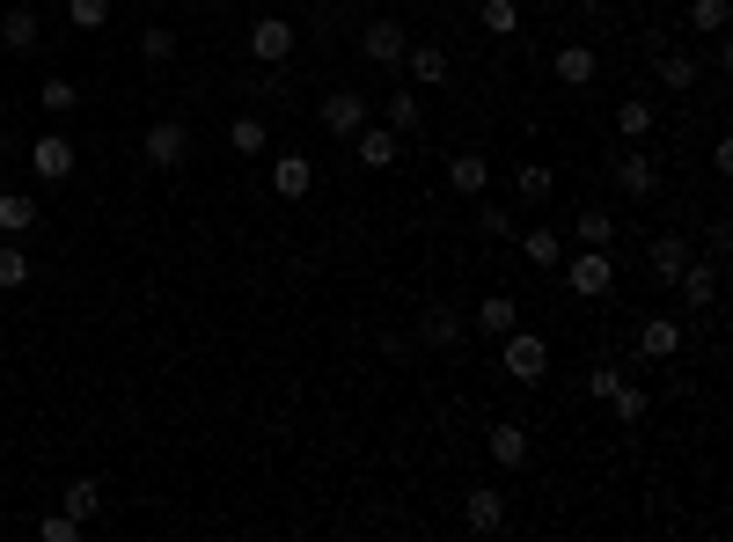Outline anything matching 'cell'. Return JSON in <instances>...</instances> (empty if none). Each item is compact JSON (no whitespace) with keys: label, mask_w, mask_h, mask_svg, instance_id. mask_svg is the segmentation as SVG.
Here are the masks:
<instances>
[{"label":"cell","mask_w":733,"mask_h":542,"mask_svg":"<svg viewBox=\"0 0 733 542\" xmlns=\"http://www.w3.org/2000/svg\"><path fill=\"white\" fill-rule=\"evenodd\" d=\"M491 462H499V470H521L528 462V425H491Z\"/></svg>","instance_id":"603a6c76"},{"label":"cell","mask_w":733,"mask_h":542,"mask_svg":"<svg viewBox=\"0 0 733 542\" xmlns=\"http://www.w3.org/2000/svg\"><path fill=\"white\" fill-rule=\"evenodd\" d=\"M309 184H315L309 155H280V161H272V191H280V198H309Z\"/></svg>","instance_id":"e0dca14e"},{"label":"cell","mask_w":733,"mask_h":542,"mask_svg":"<svg viewBox=\"0 0 733 542\" xmlns=\"http://www.w3.org/2000/svg\"><path fill=\"white\" fill-rule=\"evenodd\" d=\"M67 22H74V30H104V22H110V0H67Z\"/></svg>","instance_id":"e575fe53"},{"label":"cell","mask_w":733,"mask_h":542,"mask_svg":"<svg viewBox=\"0 0 733 542\" xmlns=\"http://www.w3.org/2000/svg\"><path fill=\"white\" fill-rule=\"evenodd\" d=\"M675 294H682V308H712L719 300V257H690L675 272Z\"/></svg>","instance_id":"ba28073f"},{"label":"cell","mask_w":733,"mask_h":542,"mask_svg":"<svg viewBox=\"0 0 733 542\" xmlns=\"http://www.w3.org/2000/svg\"><path fill=\"white\" fill-rule=\"evenodd\" d=\"M646 8H667V0H646Z\"/></svg>","instance_id":"b9f144b4"},{"label":"cell","mask_w":733,"mask_h":542,"mask_svg":"<svg viewBox=\"0 0 733 542\" xmlns=\"http://www.w3.org/2000/svg\"><path fill=\"white\" fill-rule=\"evenodd\" d=\"M499 367H507L521 388H536L543 374H550V345H543L536 331H521V323H514V331L499 337Z\"/></svg>","instance_id":"6da1fadb"},{"label":"cell","mask_w":733,"mask_h":542,"mask_svg":"<svg viewBox=\"0 0 733 542\" xmlns=\"http://www.w3.org/2000/svg\"><path fill=\"white\" fill-rule=\"evenodd\" d=\"M403 73H411L419 88L448 81V52H440V45H403Z\"/></svg>","instance_id":"ffe728a7"},{"label":"cell","mask_w":733,"mask_h":542,"mask_svg":"<svg viewBox=\"0 0 733 542\" xmlns=\"http://www.w3.org/2000/svg\"><path fill=\"white\" fill-rule=\"evenodd\" d=\"M227 147H235V155H264V147H272V132H264V118H257V110H250V118H235V125H227Z\"/></svg>","instance_id":"83f0119b"},{"label":"cell","mask_w":733,"mask_h":542,"mask_svg":"<svg viewBox=\"0 0 733 542\" xmlns=\"http://www.w3.org/2000/svg\"><path fill=\"white\" fill-rule=\"evenodd\" d=\"M16 286H30V249L8 235V243H0V294H16Z\"/></svg>","instance_id":"f546056e"},{"label":"cell","mask_w":733,"mask_h":542,"mask_svg":"<svg viewBox=\"0 0 733 542\" xmlns=\"http://www.w3.org/2000/svg\"><path fill=\"white\" fill-rule=\"evenodd\" d=\"M682 264H690V243H682V235H653V249H646V272H653V279L675 286Z\"/></svg>","instance_id":"2e32d148"},{"label":"cell","mask_w":733,"mask_h":542,"mask_svg":"<svg viewBox=\"0 0 733 542\" xmlns=\"http://www.w3.org/2000/svg\"><path fill=\"white\" fill-rule=\"evenodd\" d=\"M653 73H661L667 96H690V88L704 81V59L697 52H653Z\"/></svg>","instance_id":"7c38bea8"},{"label":"cell","mask_w":733,"mask_h":542,"mask_svg":"<svg viewBox=\"0 0 733 542\" xmlns=\"http://www.w3.org/2000/svg\"><path fill=\"white\" fill-rule=\"evenodd\" d=\"M514 191H521L528 206H543V198H550V169H543V161H521V169H514Z\"/></svg>","instance_id":"d6a6232c"},{"label":"cell","mask_w":733,"mask_h":542,"mask_svg":"<svg viewBox=\"0 0 733 542\" xmlns=\"http://www.w3.org/2000/svg\"><path fill=\"white\" fill-rule=\"evenodd\" d=\"M690 30L719 37V30H726V0H690Z\"/></svg>","instance_id":"836d02e7"},{"label":"cell","mask_w":733,"mask_h":542,"mask_svg":"<svg viewBox=\"0 0 733 542\" xmlns=\"http://www.w3.org/2000/svg\"><path fill=\"white\" fill-rule=\"evenodd\" d=\"M294 45H301L294 22H280V16L250 22V59H257V67H286V59H294Z\"/></svg>","instance_id":"3957f363"},{"label":"cell","mask_w":733,"mask_h":542,"mask_svg":"<svg viewBox=\"0 0 733 542\" xmlns=\"http://www.w3.org/2000/svg\"><path fill=\"white\" fill-rule=\"evenodd\" d=\"M140 59H147V67H169V59H176V30H169V22L140 30Z\"/></svg>","instance_id":"4dcf8cb0"},{"label":"cell","mask_w":733,"mask_h":542,"mask_svg":"<svg viewBox=\"0 0 733 542\" xmlns=\"http://www.w3.org/2000/svg\"><path fill=\"white\" fill-rule=\"evenodd\" d=\"M616 191H624V198H631V206H646V198H653V191H661V161H653V155H646V147H631V155H624V161H616Z\"/></svg>","instance_id":"277c9868"},{"label":"cell","mask_w":733,"mask_h":542,"mask_svg":"<svg viewBox=\"0 0 733 542\" xmlns=\"http://www.w3.org/2000/svg\"><path fill=\"white\" fill-rule=\"evenodd\" d=\"M550 67H558V81H573V88H594V67H602V59H594V45H565V52L550 59Z\"/></svg>","instance_id":"d4e9b609"},{"label":"cell","mask_w":733,"mask_h":542,"mask_svg":"<svg viewBox=\"0 0 733 542\" xmlns=\"http://www.w3.org/2000/svg\"><path fill=\"white\" fill-rule=\"evenodd\" d=\"M616 418H624V425H638V418H646V388H638V382H616Z\"/></svg>","instance_id":"d590c367"},{"label":"cell","mask_w":733,"mask_h":542,"mask_svg":"<svg viewBox=\"0 0 733 542\" xmlns=\"http://www.w3.org/2000/svg\"><path fill=\"white\" fill-rule=\"evenodd\" d=\"M37 96H45V110H59V118L81 104V88H74V81H37Z\"/></svg>","instance_id":"8d00e7d4"},{"label":"cell","mask_w":733,"mask_h":542,"mask_svg":"<svg viewBox=\"0 0 733 542\" xmlns=\"http://www.w3.org/2000/svg\"><path fill=\"white\" fill-rule=\"evenodd\" d=\"M573 243H579V249H609V243H616V213H609V206H587V213L573 220Z\"/></svg>","instance_id":"7402d4cb"},{"label":"cell","mask_w":733,"mask_h":542,"mask_svg":"<svg viewBox=\"0 0 733 542\" xmlns=\"http://www.w3.org/2000/svg\"><path fill=\"white\" fill-rule=\"evenodd\" d=\"M653 125L661 118H653L646 96H624V104H616V132H624V140H653Z\"/></svg>","instance_id":"484cf974"},{"label":"cell","mask_w":733,"mask_h":542,"mask_svg":"<svg viewBox=\"0 0 733 542\" xmlns=\"http://www.w3.org/2000/svg\"><path fill=\"white\" fill-rule=\"evenodd\" d=\"M184 147H192V132H184V118H162V125H147L140 155H147V169H176V161H184Z\"/></svg>","instance_id":"52a82bcc"},{"label":"cell","mask_w":733,"mask_h":542,"mask_svg":"<svg viewBox=\"0 0 733 542\" xmlns=\"http://www.w3.org/2000/svg\"><path fill=\"white\" fill-rule=\"evenodd\" d=\"M477 22H485L491 37H514V30H521V8H514V0H485V8H477Z\"/></svg>","instance_id":"1f68e13d"},{"label":"cell","mask_w":733,"mask_h":542,"mask_svg":"<svg viewBox=\"0 0 733 542\" xmlns=\"http://www.w3.org/2000/svg\"><path fill=\"white\" fill-rule=\"evenodd\" d=\"M74 161H81V155H74V140H67V132H45V140H30V169L45 176V184H67V176H74Z\"/></svg>","instance_id":"9c48e42d"},{"label":"cell","mask_w":733,"mask_h":542,"mask_svg":"<svg viewBox=\"0 0 733 542\" xmlns=\"http://www.w3.org/2000/svg\"><path fill=\"white\" fill-rule=\"evenodd\" d=\"M543 8H565V0H543Z\"/></svg>","instance_id":"60d3db41"},{"label":"cell","mask_w":733,"mask_h":542,"mask_svg":"<svg viewBox=\"0 0 733 542\" xmlns=\"http://www.w3.org/2000/svg\"><path fill=\"white\" fill-rule=\"evenodd\" d=\"M616 382H624V367H609V359H602V367L587 374V396H594V403H609V396H616Z\"/></svg>","instance_id":"ab89813d"},{"label":"cell","mask_w":733,"mask_h":542,"mask_svg":"<svg viewBox=\"0 0 733 542\" xmlns=\"http://www.w3.org/2000/svg\"><path fill=\"white\" fill-rule=\"evenodd\" d=\"M638 352H646V359H675V352H682V323H675V315H646V323H638Z\"/></svg>","instance_id":"4fadbf2b"},{"label":"cell","mask_w":733,"mask_h":542,"mask_svg":"<svg viewBox=\"0 0 733 542\" xmlns=\"http://www.w3.org/2000/svg\"><path fill=\"white\" fill-rule=\"evenodd\" d=\"M403 45H411V37H403L397 16H374V22L360 30V52L374 59V67H403Z\"/></svg>","instance_id":"8992f818"},{"label":"cell","mask_w":733,"mask_h":542,"mask_svg":"<svg viewBox=\"0 0 733 542\" xmlns=\"http://www.w3.org/2000/svg\"><path fill=\"white\" fill-rule=\"evenodd\" d=\"M565 286H573V300H602L616 286V257L609 249H579V257L565 264Z\"/></svg>","instance_id":"7a4b0ae2"},{"label":"cell","mask_w":733,"mask_h":542,"mask_svg":"<svg viewBox=\"0 0 733 542\" xmlns=\"http://www.w3.org/2000/svg\"><path fill=\"white\" fill-rule=\"evenodd\" d=\"M352 140H360V161H366V169H389V161H397V147H403L389 125H360Z\"/></svg>","instance_id":"cb8c5ba5"},{"label":"cell","mask_w":733,"mask_h":542,"mask_svg":"<svg viewBox=\"0 0 733 542\" xmlns=\"http://www.w3.org/2000/svg\"><path fill=\"white\" fill-rule=\"evenodd\" d=\"M213 8H227V0H213Z\"/></svg>","instance_id":"7bdbcfd3"},{"label":"cell","mask_w":733,"mask_h":542,"mask_svg":"<svg viewBox=\"0 0 733 542\" xmlns=\"http://www.w3.org/2000/svg\"><path fill=\"white\" fill-rule=\"evenodd\" d=\"M470 323H477L485 337H507L514 323H521V308H514V294H485V300H477V315H470Z\"/></svg>","instance_id":"44dd1931"},{"label":"cell","mask_w":733,"mask_h":542,"mask_svg":"<svg viewBox=\"0 0 733 542\" xmlns=\"http://www.w3.org/2000/svg\"><path fill=\"white\" fill-rule=\"evenodd\" d=\"M315 118H323V132H338V140H352V132L366 125V96H360V88H331Z\"/></svg>","instance_id":"5b68a950"},{"label":"cell","mask_w":733,"mask_h":542,"mask_svg":"<svg viewBox=\"0 0 733 542\" xmlns=\"http://www.w3.org/2000/svg\"><path fill=\"white\" fill-rule=\"evenodd\" d=\"M37 37H45V16H37V8H8V16H0V45H8V52H37Z\"/></svg>","instance_id":"5bb4252c"},{"label":"cell","mask_w":733,"mask_h":542,"mask_svg":"<svg viewBox=\"0 0 733 542\" xmlns=\"http://www.w3.org/2000/svg\"><path fill=\"white\" fill-rule=\"evenodd\" d=\"M59 513H74V521H96V513H104V484H96V476H74L67 491H59Z\"/></svg>","instance_id":"d6986e66"},{"label":"cell","mask_w":733,"mask_h":542,"mask_svg":"<svg viewBox=\"0 0 733 542\" xmlns=\"http://www.w3.org/2000/svg\"><path fill=\"white\" fill-rule=\"evenodd\" d=\"M448 184H455L462 198H485V184H491V161L462 147V155H448Z\"/></svg>","instance_id":"9a60e30c"},{"label":"cell","mask_w":733,"mask_h":542,"mask_svg":"<svg viewBox=\"0 0 733 542\" xmlns=\"http://www.w3.org/2000/svg\"><path fill=\"white\" fill-rule=\"evenodd\" d=\"M37 535H45V542H81V521H74V513H45Z\"/></svg>","instance_id":"74e56055"},{"label":"cell","mask_w":733,"mask_h":542,"mask_svg":"<svg viewBox=\"0 0 733 542\" xmlns=\"http://www.w3.org/2000/svg\"><path fill=\"white\" fill-rule=\"evenodd\" d=\"M462 521H470V535H499V528H507V491L477 484L470 499H462Z\"/></svg>","instance_id":"30bf717a"},{"label":"cell","mask_w":733,"mask_h":542,"mask_svg":"<svg viewBox=\"0 0 733 542\" xmlns=\"http://www.w3.org/2000/svg\"><path fill=\"white\" fill-rule=\"evenodd\" d=\"M521 264L558 272V264H565V235H558V228H528V235H521Z\"/></svg>","instance_id":"ac0fdd59"},{"label":"cell","mask_w":733,"mask_h":542,"mask_svg":"<svg viewBox=\"0 0 733 542\" xmlns=\"http://www.w3.org/2000/svg\"><path fill=\"white\" fill-rule=\"evenodd\" d=\"M382 125H389V132H419V125H426V104L411 96V88H397V96H389V110H382Z\"/></svg>","instance_id":"4316f807"},{"label":"cell","mask_w":733,"mask_h":542,"mask_svg":"<svg viewBox=\"0 0 733 542\" xmlns=\"http://www.w3.org/2000/svg\"><path fill=\"white\" fill-rule=\"evenodd\" d=\"M477 228H485V235H514V213L499 206V198H485V206H477Z\"/></svg>","instance_id":"f35d334b"},{"label":"cell","mask_w":733,"mask_h":542,"mask_svg":"<svg viewBox=\"0 0 733 542\" xmlns=\"http://www.w3.org/2000/svg\"><path fill=\"white\" fill-rule=\"evenodd\" d=\"M419 345H433V352H455V345H462V315H455L448 300L419 308Z\"/></svg>","instance_id":"8fae6325"},{"label":"cell","mask_w":733,"mask_h":542,"mask_svg":"<svg viewBox=\"0 0 733 542\" xmlns=\"http://www.w3.org/2000/svg\"><path fill=\"white\" fill-rule=\"evenodd\" d=\"M30 228H37V198L0 191V235H30Z\"/></svg>","instance_id":"f1b7e54d"}]
</instances>
